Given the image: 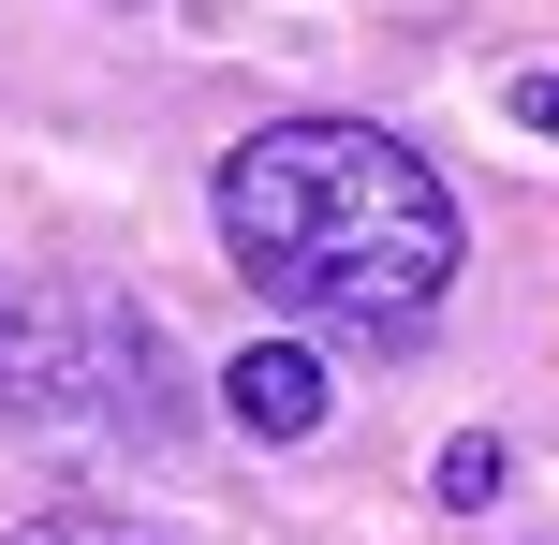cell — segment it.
<instances>
[{
  "label": "cell",
  "instance_id": "cell-5",
  "mask_svg": "<svg viewBox=\"0 0 559 545\" xmlns=\"http://www.w3.org/2000/svg\"><path fill=\"white\" fill-rule=\"evenodd\" d=\"M442 501H456V517H472V501H501V442H486V428L442 442Z\"/></svg>",
  "mask_w": 559,
  "mask_h": 545
},
{
  "label": "cell",
  "instance_id": "cell-6",
  "mask_svg": "<svg viewBox=\"0 0 559 545\" xmlns=\"http://www.w3.org/2000/svg\"><path fill=\"white\" fill-rule=\"evenodd\" d=\"M515 118H531V133H559V74H515Z\"/></svg>",
  "mask_w": 559,
  "mask_h": 545
},
{
  "label": "cell",
  "instance_id": "cell-2",
  "mask_svg": "<svg viewBox=\"0 0 559 545\" xmlns=\"http://www.w3.org/2000/svg\"><path fill=\"white\" fill-rule=\"evenodd\" d=\"M0 413L59 458H163L192 428V383H177V340L118 281H59L29 310H0Z\"/></svg>",
  "mask_w": 559,
  "mask_h": 545
},
{
  "label": "cell",
  "instance_id": "cell-1",
  "mask_svg": "<svg viewBox=\"0 0 559 545\" xmlns=\"http://www.w3.org/2000/svg\"><path fill=\"white\" fill-rule=\"evenodd\" d=\"M222 251L265 310L324 324L354 354L427 340L456 281V192L383 118H265L222 147Z\"/></svg>",
  "mask_w": 559,
  "mask_h": 545
},
{
  "label": "cell",
  "instance_id": "cell-4",
  "mask_svg": "<svg viewBox=\"0 0 559 545\" xmlns=\"http://www.w3.org/2000/svg\"><path fill=\"white\" fill-rule=\"evenodd\" d=\"M0 545H163L147 517H118V501H45V517H15Z\"/></svg>",
  "mask_w": 559,
  "mask_h": 545
},
{
  "label": "cell",
  "instance_id": "cell-3",
  "mask_svg": "<svg viewBox=\"0 0 559 545\" xmlns=\"http://www.w3.org/2000/svg\"><path fill=\"white\" fill-rule=\"evenodd\" d=\"M222 413L251 442H309V428H324V354H309V340H251L222 369Z\"/></svg>",
  "mask_w": 559,
  "mask_h": 545
}]
</instances>
